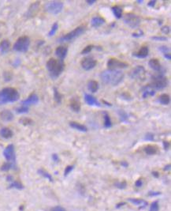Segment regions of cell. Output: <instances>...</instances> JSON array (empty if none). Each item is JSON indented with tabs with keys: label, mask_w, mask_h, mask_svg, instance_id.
<instances>
[{
	"label": "cell",
	"mask_w": 171,
	"mask_h": 211,
	"mask_svg": "<svg viewBox=\"0 0 171 211\" xmlns=\"http://www.w3.org/2000/svg\"><path fill=\"white\" fill-rule=\"evenodd\" d=\"M123 78L124 74L121 71L106 70L100 74V79L102 83L113 86H116L121 83Z\"/></svg>",
	"instance_id": "1"
},
{
	"label": "cell",
	"mask_w": 171,
	"mask_h": 211,
	"mask_svg": "<svg viewBox=\"0 0 171 211\" xmlns=\"http://www.w3.org/2000/svg\"><path fill=\"white\" fill-rule=\"evenodd\" d=\"M20 94L16 89L6 87L0 91V105L15 102L18 100Z\"/></svg>",
	"instance_id": "2"
},
{
	"label": "cell",
	"mask_w": 171,
	"mask_h": 211,
	"mask_svg": "<svg viewBox=\"0 0 171 211\" xmlns=\"http://www.w3.org/2000/svg\"><path fill=\"white\" fill-rule=\"evenodd\" d=\"M47 69L49 71V74L52 78L55 79L63 73L64 70V63L63 61L58 60L54 58H51L47 61L46 64Z\"/></svg>",
	"instance_id": "3"
},
{
	"label": "cell",
	"mask_w": 171,
	"mask_h": 211,
	"mask_svg": "<svg viewBox=\"0 0 171 211\" xmlns=\"http://www.w3.org/2000/svg\"><path fill=\"white\" fill-rule=\"evenodd\" d=\"M168 85V80L163 74H159L158 75H154L151 77V82L149 84V87L152 90H159L166 88Z\"/></svg>",
	"instance_id": "4"
},
{
	"label": "cell",
	"mask_w": 171,
	"mask_h": 211,
	"mask_svg": "<svg viewBox=\"0 0 171 211\" xmlns=\"http://www.w3.org/2000/svg\"><path fill=\"white\" fill-rule=\"evenodd\" d=\"M30 45V39L27 36H20L14 44L13 49L17 52L25 53L28 52Z\"/></svg>",
	"instance_id": "5"
},
{
	"label": "cell",
	"mask_w": 171,
	"mask_h": 211,
	"mask_svg": "<svg viewBox=\"0 0 171 211\" xmlns=\"http://www.w3.org/2000/svg\"><path fill=\"white\" fill-rule=\"evenodd\" d=\"M86 31V26L85 25H80L78 27H77L75 30H73V31L69 32L66 35L61 36L60 38L58 39V41L59 42H66V41H70V40H73L76 38H77L78 36H80L81 35L84 33Z\"/></svg>",
	"instance_id": "6"
},
{
	"label": "cell",
	"mask_w": 171,
	"mask_h": 211,
	"mask_svg": "<svg viewBox=\"0 0 171 211\" xmlns=\"http://www.w3.org/2000/svg\"><path fill=\"white\" fill-rule=\"evenodd\" d=\"M63 2L60 1H51V2H48L45 5V10L47 11L48 13H50L51 14H58L59 13L62 12L63 9Z\"/></svg>",
	"instance_id": "7"
},
{
	"label": "cell",
	"mask_w": 171,
	"mask_h": 211,
	"mask_svg": "<svg viewBox=\"0 0 171 211\" xmlns=\"http://www.w3.org/2000/svg\"><path fill=\"white\" fill-rule=\"evenodd\" d=\"M123 21L128 26H130L131 29H136L139 26L140 23V19L137 15L133 13H129L124 16Z\"/></svg>",
	"instance_id": "8"
},
{
	"label": "cell",
	"mask_w": 171,
	"mask_h": 211,
	"mask_svg": "<svg viewBox=\"0 0 171 211\" xmlns=\"http://www.w3.org/2000/svg\"><path fill=\"white\" fill-rule=\"evenodd\" d=\"M106 66H107L108 70L118 71L119 69H125V68H127L129 64L125 63V62L118 60V59H117L111 58V59H110L108 61H107Z\"/></svg>",
	"instance_id": "9"
},
{
	"label": "cell",
	"mask_w": 171,
	"mask_h": 211,
	"mask_svg": "<svg viewBox=\"0 0 171 211\" xmlns=\"http://www.w3.org/2000/svg\"><path fill=\"white\" fill-rule=\"evenodd\" d=\"M3 156L8 162L15 165V163H16V155H15L14 145L11 144L6 147V149L3 151Z\"/></svg>",
	"instance_id": "10"
},
{
	"label": "cell",
	"mask_w": 171,
	"mask_h": 211,
	"mask_svg": "<svg viewBox=\"0 0 171 211\" xmlns=\"http://www.w3.org/2000/svg\"><path fill=\"white\" fill-rule=\"evenodd\" d=\"M97 64L96 59L91 57H86L84 58L81 62V65L82 68L85 71H90V70L93 69Z\"/></svg>",
	"instance_id": "11"
},
{
	"label": "cell",
	"mask_w": 171,
	"mask_h": 211,
	"mask_svg": "<svg viewBox=\"0 0 171 211\" xmlns=\"http://www.w3.org/2000/svg\"><path fill=\"white\" fill-rule=\"evenodd\" d=\"M144 75H145V69L142 66H137L134 69L132 70L131 73H130V77L134 79L135 78L141 79V78L144 77Z\"/></svg>",
	"instance_id": "12"
},
{
	"label": "cell",
	"mask_w": 171,
	"mask_h": 211,
	"mask_svg": "<svg viewBox=\"0 0 171 211\" xmlns=\"http://www.w3.org/2000/svg\"><path fill=\"white\" fill-rule=\"evenodd\" d=\"M148 65H149V67H150L153 71L159 72V73H162V74H163V73H164V72H163L164 70H163V67H162V65H161L159 59H151L150 61H149Z\"/></svg>",
	"instance_id": "13"
},
{
	"label": "cell",
	"mask_w": 171,
	"mask_h": 211,
	"mask_svg": "<svg viewBox=\"0 0 171 211\" xmlns=\"http://www.w3.org/2000/svg\"><path fill=\"white\" fill-rule=\"evenodd\" d=\"M38 102H39V97H38V96L36 94L32 93L27 99H25V100L21 101V105L28 107L29 105H36Z\"/></svg>",
	"instance_id": "14"
},
{
	"label": "cell",
	"mask_w": 171,
	"mask_h": 211,
	"mask_svg": "<svg viewBox=\"0 0 171 211\" xmlns=\"http://www.w3.org/2000/svg\"><path fill=\"white\" fill-rule=\"evenodd\" d=\"M68 53V48L66 46H59L55 49V55L59 60L63 61Z\"/></svg>",
	"instance_id": "15"
},
{
	"label": "cell",
	"mask_w": 171,
	"mask_h": 211,
	"mask_svg": "<svg viewBox=\"0 0 171 211\" xmlns=\"http://www.w3.org/2000/svg\"><path fill=\"white\" fill-rule=\"evenodd\" d=\"M84 100H85L86 104L88 105H91V106H96V107L101 106L100 103L96 100V97H94V96H92V95H90V94H87V93L84 94Z\"/></svg>",
	"instance_id": "16"
},
{
	"label": "cell",
	"mask_w": 171,
	"mask_h": 211,
	"mask_svg": "<svg viewBox=\"0 0 171 211\" xmlns=\"http://www.w3.org/2000/svg\"><path fill=\"white\" fill-rule=\"evenodd\" d=\"M148 53H149V48H148V47L144 46L142 47L137 52L133 54V55L135 57H137L139 59H143V58H146L148 56Z\"/></svg>",
	"instance_id": "17"
},
{
	"label": "cell",
	"mask_w": 171,
	"mask_h": 211,
	"mask_svg": "<svg viewBox=\"0 0 171 211\" xmlns=\"http://www.w3.org/2000/svg\"><path fill=\"white\" fill-rule=\"evenodd\" d=\"M11 49V42L8 40H3L0 43V52L4 55L8 52Z\"/></svg>",
	"instance_id": "18"
},
{
	"label": "cell",
	"mask_w": 171,
	"mask_h": 211,
	"mask_svg": "<svg viewBox=\"0 0 171 211\" xmlns=\"http://www.w3.org/2000/svg\"><path fill=\"white\" fill-rule=\"evenodd\" d=\"M128 201L133 203V204H134V205H136L140 209H143V208H144V207H146L148 206V203L145 200H144V199H129Z\"/></svg>",
	"instance_id": "19"
},
{
	"label": "cell",
	"mask_w": 171,
	"mask_h": 211,
	"mask_svg": "<svg viewBox=\"0 0 171 211\" xmlns=\"http://www.w3.org/2000/svg\"><path fill=\"white\" fill-rule=\"evenodd\" d=\"M105 23L104 18L99 17V16H96V17H93L92 18V21H91V25H92V27L98 28L99 26H101L102 25Z\"/></svg>",
	"instance_id": "20"
},
{
	"label": "cell",
	"mask_w": 171,
	"mask_h": 211,
	"mask_svg": "<svg viewBox=\"0 0 171 211\" xmlns=\"http://www.w3.org/2000/svg\"><path fill=\"white\" fill-rule=\"evenodd\" d=\"M0 119L6 122L11 121L14 119V115L11 111L4 110V111H2V112L0 113Z\"/></svg>",
	"instance_id": "21"
},
{
	"label": "cell",
	"mask_w": 171,
	"mask_h": 211,
	"mask_svg": "<svg viewBox=\"0 0 171 211\" xmlns=\"http://www.w3.org/2000/svg\"><path fill=\"white\" fill-rule=\"evenodd\" d=\"M13 134H14L13 131L8 128H3L0 131V135L2 136V138H6V139L12 138Z\"/></svg>",
	"instance_id": "22"
},
{
	"label": "cell",
	"mask_w": 171,
	"mask_h": 211,
	"mask_svg": "<svg viewBox=\"0 0 171 211\" xmlns=\"http://www.w3.org/2000/svg\"><path fill=\"white\" fill-rule=\"evenodd\" d=\"M81 102L79 101V100L74 98L71 100L70 102V109L73 110V112H79L80 110H81Z\"/></svg>",
	"instance_id": "23"
},
{
	"label": "cell",
	"mask_w": 171,
	"mask_h": 211,
	"mask_svg": "<svg viewBox=\"0 0 171 211\" xmlns=\"http://www.w3.org/2000/svg\"><path fill=\"white\" fill-rule=\"evenodd\" d=\"M144 152L148 155H154L158 153V147L153 145H148L144 148Z\"/></svg>",
	"instance_id": "24"
},
{
	"label": "cell",
	"mask_w": 171,
	"mask_h": 211,
	"mask_svg": "<svg viewBox=\"0 0 171 211\" xmlns=\"http://www.w3.org/2000/svg\"><path fill=\"white\" fill-rule=\"evenodd\" d=\"M88 90L90 92L96 93L99 90V83L94 80H91L88 82Z\"/></svg>",
	"instance_id": "25"
},
{
	"label": "cell",
	"mask_w": 171,
	"mask_h": 211,
	"mask_svg": "<svg viewBox=\"0 0 171 211\" xmlns=\"http://www.w3.org/2000/svg\"><path fill=\"white\" fill-rule=\"evenodd\" d=\"M69 126L71 128H73V129L77 130V131H80L81 132H86L88 131L87 128H86L84 125H82V124H80L78 123H76V122H70L69 123Z\"/></svg>",
	"instance_id": "26"
},
{
	"label": "cell",
	"mask_w": 171,
	"mask_h": 211,
	"mask_svg": "<svg viewBox=\"0 0 171 211\" xmlns=\"http://www.w3.org/2000/svg\"><path fill=\"white\" fill-rule=\"evenodd\" d=\"M154 95H155V91L151 88H150L148 86L144 87V90H143V98H147L148 96H153Z\"/></svg>",
	"instance_id": "27"
},
{
	"label": "cell",
	"mask_w": 171,
	"mask_h": 211,
	"mask_svg": "<svg viewBox=\"0 0 171 211\" xmlns=\"http://www.w3.org/2000/svg\"><path fill=\"white\" fill-rule=\"evenodd\" d=\"M158 101H159L160 104L163 105H169V102H170V98H169V96L166 93L162 94L160 96L158 99Z\"/></svg>",
	"instance_id": "28"
},
{
	"label": "cell",
	"mask_w": 171,
	"mask_h": 211,
	"mask_svg": "<svg viewBox=\"0 0 171 211\" xmlns=\"http://www.w3.org/2000/svg\"><path fill=\"white\" fill-rule=\"evenodd\" d=\"M112 12L116 18L119 19L122 17V12H123V11H122V8H121V6H113Z\"/></svg>",
	"instance_id": "29"
},
{
	"label": "cell",
	"mask_w": 171,
	"mask_h": 211,
	"mask_svg": "<svg viewBox=\"0 0 171 211\" xmlns=\"http://www.w3.org/2000/svg\"><path fill=\"white\" fill-rule=\"evenodd\" d=\"M39 2H36L35 3L32 5L30 6V8L29 9V11H28V15L27 16H33L34 14H35V13L37 12L38 8H39Z\"/></svg>",
	"instance_id": "30"
},
{
	"label": "cell",
	"mask_w": 171,
	"mask_h": 211,
	"mask_svg": "<svg viewBox=\"0 0 171 211\" xmlns=\"http://www.w3.org/2000/svg\"><path fill=\"white\" fill-rule=\"evenodd\" d=\"M119 118H120V120L121 122H126L128 121V119H129V115H128L127 112H125L124 110H121V109H119L117 112Z\"/></svg>",
	"instance_id": "31"
},
{
	"label": "cell",
	"mask_w": 171,
	"mask_h": 211,
	"mask_svg": "<svg viewBox=\"0 0 171 211\" xmlns=\"http://www.w3.org/2000/svg\"><path fill=\"white\" fill-rule=\"evenodd\" d=\"M104 127L106 128H111L112 126V123H111V118H110V115L107 114V112H104Z\"/></svg>",
	"instance_id": "32"
},
{
	"label": "cell",
	"mask_w": 171,
	"mask_h": 211,
	"mask_svg": "<svg viewBox=\"0 0 171 211\" xmlns=\"http://www.w3.org/2000/svg\"><path fill=\"white\" fill-rule=\"evenodd\" d=\"M53 90H54V100H55L58 104H61V102H62V98H63V97H62V95H61L60 93L58 91L57 88H55V87L53 89Z\"/></svg>",
	"instance_id": "33"
},
{
	"label": "cell",
	"mask_w": 171,
	"mask_h": 211,
	"mask_svg": "<svg viewBox=\"0 0 171 211\" xmlns=\"http://www.w3.org/2000/svg\"><path fill=\"white\" fill-rule=\"evenodd\" d=\"M38 172H39V174H40L41 176H44V178H46V179H47V180H50V182H52V181H53L52 176H50V174L48 173L47 172L45 171V170H44V169H39V170H38Z\"/></svg>",
	"instance_id": "34"
},
{
	"label": "cell",
	"mask_w": 171,
	"mask_h": 211,
	"mask_svg": "<svg viewBox=\"0 0 171 211\" xmlns=\"http://www.w3.org/2000/svg\"><path fill=\"white\" fill-rule=\"evenodd\" d=\"M15 165L12 163H10V162H7V163H5L4 165H2V168H1V170L2 171H8V170L11 169V168H14Z\"/></svg>",
	"instance_id": "35"
},
{
	"label": "cell",
	"mask_w": 171,
	"mask_h": 211,
	"mask_svg": "<svg viewBox=\"0 0 171 211\" xmlns=\"http://www.w3.org/2000/svg\"><path fill=\"white\" fill-rule=\"evenodd\" d=\"M16 112L19 114H24V113H28L29 112V107L24 106V105H21V107H19L16 109Z\"/></svg>",
	"instance_id": "36"
},
{
	"label": "cell",
	"mask_w": 171,
	"mask_h": 211,
	"mask_svg": "<svg viewBox=\"0 0 171 211\" xmlns=\"http://www.w3.org/2000/svg\"><path fill=\"white\" fill-rule=\"evenodd\" d=\"M58 28H59V24L57 23V22H55V23L52 25L51 29H50V32H49V33H48V36H54V34H55V33H56L57 30H58Z\"/></svg>",
	"instance_id": "37"
},
{
	"label": "cell",
	"mask_w": 171,
	"mask_h": 211,
	"mask_svg": "<svg viewBox=\"0 0 171 211\" xmlns=\"http://www.w3.org/2000/svg\"><path fill=\"white\" fill-rule=\"evenodd\" d=\"M159 202L158 201H154V203H152V204L151 205L149 211H159Z\"/></svg>",
	"instance_id": "38"
},
{
	"label": "cell",
	"mask_w": 171,
	"mask_h": 211,
	"mask_svg": "<svg viewBox=\"0 0 171 211\" xmlns=\"http://www.w3.org/2000/svg\"><path fill=\"white\" fill-rule=\"evenodd\" d=\"M93 48H94V45H92V44H91V45H88L87 47H85V48H84L83 50H82L81 54L82 55L88 54V53L91 52V51H92Z\"/></svg>",
	"instance_id": "39"
},
{
	"label": "cell",
	"mask_w": 171,
	"mask_h": 211,
	"mask_svg": "<svg viewBox=\"0 0 171 211\" xmlns=\"http://www.w3.org/2000/svg\"><path fill=\"white\" fill-rule=\"evenodd\" d=\"M159 50L161 52H163V55H166V54H168V53H169V52H170V49H169V48H168L167 46H160L159 48Z\"/></svg>",
	"instance_id": "40"
},
{
	"label": "cell",
	"mask_w": 171,
	"mask_h": 211,
	"mask_svg": "<svg viewBox=\"0 0 171 211\" xmlns=\"http://www.w3.org/2000/svg\"><path fill=\"white\" fill-rule=\"evenodd\" d=\"M11 187H15L17 188V189H22L23 186H22V184H21V183H19V182L17 181H14L11 184Z\"/></svg>",
	"instance_id": "41"
},
{
	"label": "cell",
	"mask_w": 171,
	"mask_h": 211,
	"mask_svg": "<svg viewBox=\"0 0 171 211\" xmlns=\"http://www.w3.org/2000/svg\"><path fill=\"white\" fill-rule=\"evenodd\" d=\"M151 40H157V41H167L168 39L165 36H152Z\"/></svg>",
	"instance_id": "42"
},
{
	"label": "cell",
	"mask_w": 171,
	"mask_h": 211,
	"mask_svg": "<svg viewBox=\"0 0 171 211\" xmlns=\"http://www.w3.org/2000/svg\"><path fill=\"white\" fill-rule=\"evenodd\" d=\"M73 169V165H69V166H67L66 168L65 172H64V176H68L69 173H70V172L72 171V170Z\"/></svg>",
	"instance_id": "43"
},
{
	"label": "cell",
	"mask_w": 171,
	"mask_h": 211,
	"mask_svg": "<svg viewBox=\"0 0 171 211\" xmlns=\"http://www.w3.org/2000/svg\"><path fill=\"white\" fill-rule=\"evenodd\" d=\"M144 139L147 141H153L154 140V134L151 133H148L144 137Z\"/></svg>",
	"instance_id": "44"
},
{
	"label": "cell",
	"mask_w": 171,
	"mask_h": 211,
	"mask_svg": "<svg viewBox=\"0 0 171 211\" xmlns=\"http://www.w3.org/2000/svg\"><path fill=\"white\" fill-rule=\"evenodd\" d=\"M21 123H23L24 125H29V124H31L32 123L31 119H28V118H24V119H21Z\"/></svg>",
	"instance_id": "45"
},
{
	"label": "cell",
	"mask_w": 171,
	"mask_h": 211,
	"mask_svg": "<svg viewBox=\"0 0 171 211\" xmlns=\"http://www.w3.org/2000/svg\"><path fill=\"white\" fill-rule=\"evenodd\" d=\"M115 185H116L117 187L120 188V189H124V188L126 187V183H125V182H120V183H117Z\"/></svg>",
	"instance_id": "46"
},
{
	"label": "cell",
	"mask_w": 171,
	"mask_h": 211,
	"mask_svg": "<svg viewBox=\"0 0 171 211\" xmlns=\"http://www.w3.org/2000/svg\"><path fill=\"white\" fill-rule=\"evenodd\" d=\"M143 35H144V32L142 31V30H139L138 33H134L132 36H133V37H140V36H142Z\"/></svg>",
	"instance_id": "47"
},
{
	"label": "cell",
	"mask_w": 171,
	"mask_h": 211,
	"mask_svg": "<svg viewBox=\"0 0 171 211\" xmlns=\"http://www.w3.org/2000/svg\"><path fill=\"white\" fill-rule=\"evenodd\" d=\"M161 30L164 34H168L169 33V26H164V27L162 28Z\"/></svg>",
	"instance_id": "48"
},
{
	"label": "cell",
	"mask_w": 171,
	"mask_h": 211,
	"mask_svg": "<svg viewBox=\"0 0 171 211\" xmlns=\"http://www.w3.org/2000/svg\"><path fill=\"white\" fill-rule=\"evenodd\" d=\"M51 211H66V209L61 206H55L51 209Z\"/></svg>",
	"instance_id": "49"
},
{
	"label": "cell",
	"mask_w": 171,
	"mask_h": 211,
	"mask_svg": "<svg viewBox=\"0 0 171 211\" xmlns=\"http://www.w3.org/2000/svg\"><path fill=\"white\" fill-rule=\"evenodd\" d=\"M155 4H156V1H155V0H151V1H150V2H148V6H150V7H154V6H155Z\"/></svg>",
	"instance_id": "50"
},
{
	"label": "cell",
	"mask_w": 171,
	"mask_h": 211,
	"mask_svg": "<svg viewBox=\"0 0 171 211\" xmlns=\"http://www.w3.org/2000/svg\"><path fill=\"white\" fill-rule=\"evenodd\" d=\"M136 184V186L137 187H142V185H143V181H142L141 179H139V180L136 182V184Z\"/></svg>",
	"instance_id": "51"
},
{
	"label": "cell",
	"mask_w": 171,
	"mask_h": 211,
	"mask_svg": "<svg viewBox=\"0 0 171 211\" xmlns=\"http://www.w3.org/2000/svg\"><path fill=\"white\" fill-rule=\"evenodd\" d=\"M163 147H164V149L165 150H168L169 147V142H167V141H164V142H163Z\"/></svg>",
	"instance_id": "52"
},
{
	"label": "cell",
	"mask_w": 171,
	"mask_h": 211,
	"mask_svg": "<svg viewBox=\"0 0 171 211\" xmlns=\"http://www.w3.org/2000/svg\"><path fill=\"white\" fill-rule=\"evenodd\" d=\"M52 159L53 161H54V162H58V161H59V156L56 154V153H54V154L52 155Z\"/></svg>",
	"instance_id": "53"
},
{
	"label": "cell",
	"mask_w": 171,
	"mask_h": 211,
	"mask_svg": "<svg viewBox=\"0 0 171 211\" xmlns=\"http://www.w3.org/2000/svg\"><path fill=\"white\" fill-rule=\"evenodd\" d=\"M160 194V192H152V191H150V193H149V195L150 196H155V195H159Z\"/></svg>",
	"instance_id": "54"
},
{
	"label": "cell",
	"mask_w": 171,
	"mask_h": 211,
	"mask_svg": "<svg viewBox=\"0 0 171 211\" xmlns=\"http://www.w3.org/2000/svg\"><path fill=\"white\" fill-rule=\"evenodd\" d=\"M164 55V57H165L166 59H168V60H170L171 59V55H170V53H168V54H166V55Z\"/></svg>",
	"instance_id": "55"
},
{
	"label": "cell",
	"mask_w": 171,
	"mask_h": 211,
	"mask_svg": "<svg viewBox=\"0 0 171 211\" xmlns=\"http://www.w3.org/2000/svg\"><path fill=\"white\" fill-rule=\"evenodd\" d=\"M96 2V0H91V1H90V0H88V1H87V2H88V4H89V5L94 4V3Z\"/></svg>",
	"instance_id": "56"
},
{
	"label": "cell",
	"mask_w": 171,
	"mask_h": 211,
	"mask_svg": "<svg viewBox=\"0 0 171 211\" xmlns=\"http://www.w3.org/2000/svg\"><path fill=\"white\" fill-rule=\"evenodd\" d=\"M152 175L154 176H155V177H159V172H153Z\"/></svg>",
	"instance_id": "57"
},
{
	"label": "cell",
	"mask_w": 171,
	"mask_h": 211,
	"mask_svg": "<svg viewBox=\"0 0 171 211\" xmlns=\"http://www.w3.org/2000/svg\"><path fill=\"white\" fill-rule=\"evenodd\" d=\"M169 169H170V165H166V166H165V168H164V170H165V171H167V170Z\"/></svg>",
	"instance_id": "58"
},
{
	"label": "cell",
	"mask_w": 171,
	"mask_h": 211,
	"mask_svg": "<svg viewBox=\"0 0 171 211\" xmlns=\"http://www.w3.org/2000/svg\"><path fill=\"white\" fill-rule=\"evenodd\" d=\"M102 102H103V103H106V105H107V106H112V105H111V103L106 102V100H102Z\"/></svg>",
	"instance_id": "59"
},
{
	"label": "cell",
	"mask_w": 171,
	"mask_h": 211,
	"mask_svg": "<svg viewBox=\"0 0 171 211\" xmlns=\"http://www.w3.org/2000/svg\"><path fill=\"white\" fill-rule=\"evenodd\" d=\"M121 165H124L125 167H127V166H128V164L126 163V162H122V163H121Z\"/></svg>",
	"instance_id": "60"
},
{
	"label": "cell",
	"mask_w": 171,
	"mask_h": 211,
	"mask_svg": "<svg viewBox=\"0 0 171 211\" xmlns=\"http://www.w3.org/2000/svg\"><path fill=\"white\" fill-rule=\"evenodd\" d=\"M136 2H137L138 3H140H140H143V2H144V1H143V0H141V1H140V0H137Z\"/></svg>",
	"instance_id": "61"
}]
</instances>
